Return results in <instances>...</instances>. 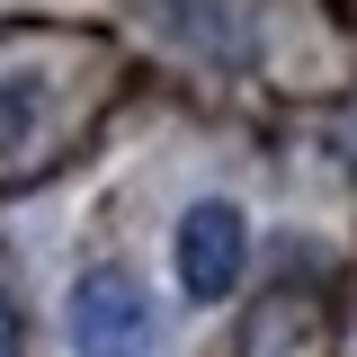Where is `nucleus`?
I'll use <instances>...</instances> for the list:
<instances>
[{"mask_svg": "<svg viewBox=\"0 0 357 357\" xmlns=\"http://www.w3.org/2000/svg\"><path fill=\"white\" fill-rule=\"evenodd\" d=\"M63 349L72 357H152L161 349V304L143 295L134 268H81L63 295Z\"/></svg>", "mask_w": 357, "mask_h": 357, "instance_id": "nucleus-1", "label": "nucleus"}, {"mask_svg": "<svg viewBox=\"0 0 357 357\" xmlns=\"http://www.w3.org/2000/svg\"><path fill=\"white\" fill-rule=\"evenodd\" d=\"M250 268V215L232 197H197L188 215L170 223V277L188 304H223Z\"/></svg>", "mask_w": 357, "mask_h": 357, "instance_id": "nucleus-2", "label": "nucleus"}, {"mask_svg": "<svg viewBox=\"0 0 357 357\" xmlns=\"http://www.w3.org/2000/svg\"><path fill=\"white\" fill-rule=\"evenodd\" d=\"M0 357H18V312H9V295H0Z\"/></svg>", "mask_w": 357, "mask_h": 357, "instance_id": "nucleus-3", "label": "nucleus"}]
</instances>
